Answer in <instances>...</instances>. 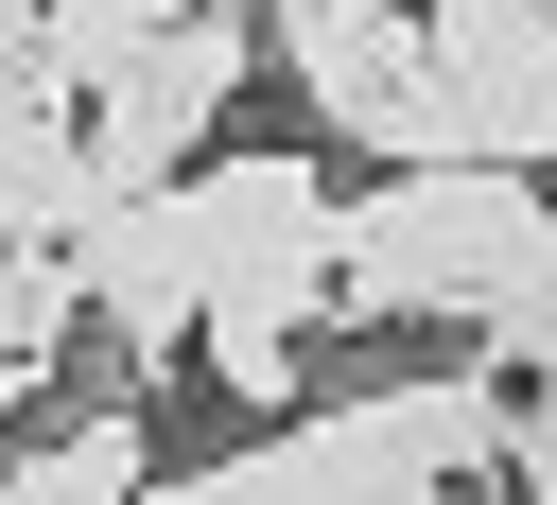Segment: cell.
<instances>
[{
  "label": "cell",
  "mask_w": 557,
  "mask_h": 505,
  "mask_svg": "<svg viewBox=\"0 0 557 505\" xmlns=\"http://www.w3.org/2000/svg\"><path fill=\"white\" fill-rule=\"evenodd\" d=\"M540 244H557V192L505 157L366 174V192H331V313H487Z\"/></svg>",
  "instance_id": "cell-1"
},
{
  "label": "cell",
  "mask_w": 557,
  "mask_h": 505,
  "mask_svg": "<svg viewBox=\"0 0 557 505\" xmlns=\"http://www.w3.org/2000/svg\"><path fill=\"white\" fill-rule=\"evenodd\" d=\"M244 70H261V17H244V0H191L174 35H139V52L87 87V157H104V192L191 174V157H209V122L244 104Z\"/></svg>",
  "instance_id": "cell-2"
},
{
  "label": "cell",
  "mask_w": 557,
  "mask_h": 505,
  "mask_svg": "<svg viewBox=\"0 0 557 505\" xmlns=\"http://www.w3.org/2000/svg\"><path fill=\"white\" fill-rule=\"evenodd\" d=\"M191 192V261H209V296H261V313H331V174L313 157H191L174 174Z\"/></svg>",
  "instance_id": "cell-3"
},
{
  "label": "cell",
  "mask_w": 557,
  "mask_h": 505,
  "mask_svg": "<svg viewBox=\"0 0 557 505\" xmlns=\"http://www.w3.org/2000/svg\"><path fill=\"white\" fill-rule=\"evenodd\" d=\"M70 279H87V331L122 348V383L191 366V313H209V261H191V192H174V174L104 192V209L70 226Z\"/></svg>",
  "instance_id": "cell-4"
},
{
  "label": "cell",
  "mask_w": 557,
  "mask_h": 505,
  "mask_svg": "<svg viewBox=\"0 0 557 505\" xmlns=\"http://www.w3.org/2000/svg\"><path fill=\"white\" fill-rule=\"evenodd\" d=\"M418 52L470 122V157L557 174V0H418Z\"/></svg>",
  "instance_id": "cell-5"
},
{
  "label": "cell",
  "mask_w": 557,
  "mask_h": 505,
  "mask_svg": "<svg viewBox=\"0 0 557 505\" xmlns=\"http://www.w3.org/2000/svg\"><path fill=\"white\" fill-rule=\"evenodd\" d=\"M104 209V157H87V104L70 87H0V244H70Z\"/></svg>",
  "instance_id": "cell-6"
},
{
  "label": "cell",
  "mask_w": 557,
  "mask_h": 505,
  "mask_svg": "<svg viewBox=\"0 0 557 505\" xmlns=\"http://www.w3.org/2000/svg\"><path fill=\"white\" fill-rule=\"evenodd\" d=\"M139 488H157L139 401H70V418H35V435H17V505H139Z\"/></svg>",
  "instance_id": "cell-7"
},
{
  "label": "cell",
  "mask_w": 557,
  "mask_h": 505,
  "mask_svg": "<svg viewBox=\"0 0 557 505\" xmlns=\"http://www.w3.org/2000/svg\"><path fill=\"white\" fill-rule=\"evenodd\" d=\"M505 418H522V401H505V366H435V383H383V435H400L435 488H470V470L505 453Z\"/></svg>",
  "instance_id": "cell-8"
},
{
  "label": "cell",
  "mask_w": 557,
  "mask_h": 505,
  "mask_svg": "<svg viewBox=\"0 0 557 505\" xmlns=\"http://www.w3.org/2000/svg\"><path fill=\"white\" fill-rule=\"evenodd\" d=\"M174 17H191V0H35V87L87 104V87H104L139 35H174Z\"/></svg>",
  "instance_id": "cell-9"
},
{
  "label": "cell",
  "mask_w": 557,
  "mask_h": 505,
  "mask_svg": "<svg viewBox=\"0 0 557 505\" xmlns=\"http://www.w3.org/2000/svg\"><path fill=\"white\" fill-rule=\"evenodd\" d=\"M87 331V279H70V244H0V366H35L52 383V348Z\"/></svg>",
  "instance_id": "cell-10"
},
{
  "label": "cell",
  "mask_w": 557,
  "mask_h": 505,
  "mask_svg": "<svg viewBox=\"0 0 557 505\" xmlns=\"http://www.w3.org/2000/svg\"><path fill=\"white\" fill-rule=\"evenodd\" d=\"M470 331H487V366H557V244H540V261H522Z\"/></svg>",
  "instance_id": "cell-11"
},
{
  "label": "cell",
  "mask_w": 557,
  "mask_h": 505,
  "mask_svg": "<svg viewBox=\"0 0 557 505\" xmlns=\"http://www.w3.org/2000/svg\"><path fill=\"white\" fill-rule=\"evenodd\" d=\"M17 418H35V366H0V505H17Z\"/></svg>",
  "instance_id": "cell-12"
},
{
  "label": "cell",
  "mask_w": 557,
  "mask_h": 505,
  "mask_svg": "<svg viewBox=\"0 0 557 505\" xmlns=\"http://www.w3.org/2000/svg\"><path fill=\"white\" fill-rule=\"evenodd\" d=\"M17 70H35V52H17V35H0V87H17Z\"/></svg>",
  "instance_id": "cell-13"
}]
</instances>
